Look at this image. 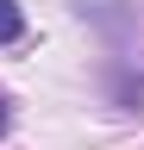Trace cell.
Instances as JSON below:
<instances>
[{"label": "cell", "mask_w": 144, "mask_h": 150, "mask_svg": "<svg viewBox=\"0 0 144 150\" xmlns=\"http://www.w3.org/2000/svg\"><path fill=\"white\" fill-rule=\"evenodd\" d=\"M19 38H25V6L0 0V44H19Z\"/></svg>", "instance_id": "1"}, {"label": "cell", "mask_w": 144, "mask_h": 150, "mask_svg": "<svg viewBox=\"0 0 144 150\" xmlns=\"http://www.w3.org/2000/svg\"><path fill=\"white\" fill-rule=\"evenodd\" d=\"M6 125H13V106H6V94H0V138H6Z\"/></svg>", "instance_id": "3"}, {"label": "cell", "mask_w": 144, "mask_h": 150, "mask_svg": "<svg viewBox=\"0 0 144 150\" xmlns=\"http://www.w3.org/2000/svg\"><path fill=\"white\" fill-rule=\"evenodd\" d=\"M113 88H119V100H125V106H138V100H144V75H119Z\"/></svg>", "instance_id": "2"}]
</instances>
